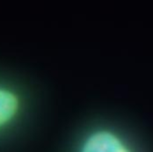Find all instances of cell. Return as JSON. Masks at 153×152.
Returning <instances> with one entry per match:
<instances>
[{
  "mask_svg": "<svg viewBox=\"0 0 153 152\" xmlns=\"http://www.w3.org/2000/svg\"><path fill=\"white\" fill-rule=\"evenodd\" d=\"M78 152H136L118 132L100 128L90 132L82 141Z\"/></svg>",
  "mask_w": 153,
  "mask_h": 152,
  "instance_id": "6da1fadb",
  "label": "cell"
},
{
  "mask_svg": "<svg viewBox=\"0 0 153 152\" xmlns=\"http://www.w3.org/2000/svg\"><path fill=\"white\" fill-rule=\"evenodd\" d=\"M22 100L19 92L0 85V130L15 121L20 113Z\"/></svg>",
  "mask_w": 153,
  "mask_h": 152,
  "instance_id": "7a4b0ae2",
  "label": "cell"
}]
</instances>
